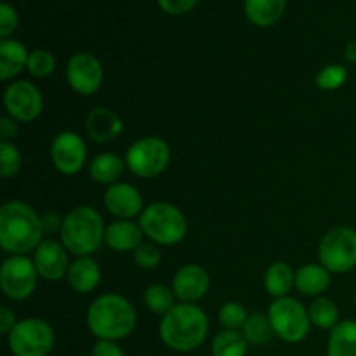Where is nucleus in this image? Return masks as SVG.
<instances>
[{
    "label": "nucleus",
    "mask_w": 356,
    "mask_h": 356,
    "mask_svg": "<svg viewBox=\"0 0 356 356\" xmlns=\"http://www.w3.org/2000/svg\"><path fill=\"white\" fill-rule=\"evenodd\" d=\"M42 218L31 205L21 200H9L0 209V247L10 256L35 252L44 240Z\"/></svg>",
    "instance_id": "nucleus-1"
},
{
    "label": "nucleus",
    "mask_w": 356,
    "mask_h": 356,
    "mask_svg": "<svg viewBox=\"0 0 356 356\" xmlns=\"http://www.w3.org/2000/svg\"><path fill=\"white\" fill-rule=\"evenodd\" d=\"M159 332L160 339L169 350L190 353L207 339L209 318L200 306L177 302L167 315L162 316Z\"/></svg>",
    "instance_id": "nucleus-2"
},
{
    "label": "nucleus",
    "mask_w": 356,
    "mask_h": 356,
    "mask_svg": "<svg viewBox=\"0 0 356 356\" xmlns=\"http://www.w3.org/2000/svg\"><path fill=\"white\" fill-rule=\"evenodd\" d=\"M138 323L136 309L120 294H103L87 309V327L97 341H120L131 336Z\"/></svg>",
    "instance_id": "nucleus-3"
},
{
    "label": "nucleus",
    "mask_w": 356,
    "mask_h": 356,
    "mask_svg": "<svg viewBox=\"0 0 356 356\" xmlns=\"http://www.w3.org/2000/svg\"><path fill=\"white\" fill-rule=\"evenodd\" d=\"M104 232L106 226L97 209L92 205H79L65 216L59 242L73 256H92L104 242Z\"/></svg>",
    "instance_id": "nucleus-4"
},
{
    "label": "nucleus",
    "mask_w": 356,
    "mask_h": 356,
    "mask_svg": "<svg viewBox=\"0 0 356 356\" xmlns=\"http://www.w3.org/2000/svg\"><path fill=\"white\" fill-rule=\"evenodd\" d=\"M145 236L156 245L170 247L183 242L188 232V222L179 207L169 202H153L146 205L139 216Z\"/></svg>",
    "instance_id": "nucleus-5"
},
{
    "label": "nucleus",
    "mask_w": 356,
    "mask_h": 356,
    "mask_svg": "<svg viewBox=\"0 0 356 356\" xmlns=\"http://www.w3.org/2000/svg\"><path fill=\"white\" fill-rule=\"evenodd\" d=\"M170 162V148L159 136H145L129 146L125 153L127 169L141 179H153L163 174Z\"/></svg>",
    "instance_id": "nucleus-6"
},
{
    "label": "nucleus",
    "mask_w": 356,
    "mask_h": 356,
    "mask_svg": "<svg viewBox=\"0 0 356 356\" xmlns=\"http://www.w3.org/2000/svg\"><path fill=\"white\" fill-rule=\"evenodd\" d=\"M268 316L273 325L275 336L280 337L285 343H301L308 337L312 320L308 309L301 305V301L291 298L275 299L268 309Z\"/></svg>",
    "instance_id": "nucleus-7"
},
{
    "label": "nucleus",
    "mask_w": 356,
    "mask_h": 356,
    "mask_svg": "<svg viewBox=\"0 0 356 356\" xmlns=\"http://www.w3.org/2000/svg\"><path fill=\"white\" fill-rule=\"evenodd\" d=\"M14 356H47L56 344L54 329L42 318H24L7 336Z\"/></svg>",
    "instance_id": "nucleus-8"
},
{
    "label": "nucleus",
    "mask_w": 356,
    "mask_h": 356,
    "mask_svg": "<svg viewBox=\"0 0 356 356\" xmlns=\"http://www.w3.org/2000/svg\"><path fill=\"white\" fill-rule=\"evenodd\" d=\"M318 259L330 273H348L356 268V232L350 226H336L322 236Z\"/></svg>",
    "instance_id": "nucleus-9"
},
{
    "label": "nucleus",
    "mask_w": 356,
    "mask_h": 356,
    "mask_svg": "<svg viewBox=\"0 0 356 356\" xmlns=\"http://www.w3.org/2000/svg\"><path fill=\"white\" fill-rule=\"evenodd\" d=\"M38 271L28 256H9L0 268V287L10 301H24L37 289Z\"/></svg>",
    "instance_id": "nucleus-10"
},
{
    "label": "nucleus",
    "mask_w": 356,
    "mask_h": 356,
    "mask_svg": "<svg viewBox=\"0 0 356 356\" xmlns=\"http://www.w3.org/2000/svg\"><path fill=\"white\" fill-rule=\"evenodd\" d=\"M3 106H6L7 115L16 122L30 124L42 115L44 96L35 83L28 80H16L6 87Z\"/></svg>",
    "instance_id": "nucleus-11"
},
{
    "label": "nucleus",
    "mask_w": 356,
    "mask_h": 356,
    "mask_svg": "<svg viewBox=\"0 0 356 356\" xmlns=\"http://www.w3.org/2000/svg\"><path fill=\"white\" fill-rule=\"evenodd\" d=\"M103 65L89 52H75L66 63V82L80 96L96 94L103 86Z\"/></svg>",
    "instance_id": "nucleus-12"
},
{
    "label": "nucleus",
    "mask_w": 356,
    "mask_h": 356,
    "mask_svg": "<svg viewBox=\"0 0 356 356\" xmlns=\"http://www.w3.org/2000/svg\"><path fill=\"white\" fill-rule=\"evenodd\" d=\"M51 160L58 172L65 176L79 174L87 160V146L80 134L73 131L59 132L51 143Z\"/></svg>",
    "instance_id": "nucleus-13"
},
{
    "label": "nucleus",
    "mask_w": 356,
    "mask_h": 356,
    "mask_svg": "<svg viewBox=\"0 0 356 356\" xmlns=\"http://www.w3.org/2000/svg\"><path fill=\"white\" fill-rule=\"evenodd\" d=\"M68 250L61 242L44 238L33 252V263L38 277L45 282H59L66 278L70 270Z\"/></svg>",
    "instance_id": "nucleus-14"
},
{
    "label": "nucleus",
    "mask_w": 356,
    "mask_h": 356,
    "mask_svg": "<svg viewBox=\"0 0 356 356\" xmlns=\"http://www.w3.org/2000/svg\"><path fill=\"white\" fill-rule=\"evenodd\" d=\"M170 289L179 302L195 305L211 289V277H209V271L200 264H184L174 273Z\"/></svg>",
    "instance_id": "nucleus-15"
},
{
    "label": "nucleus",
    "mask_w": 356,
    "mask_h": 356,
    "mask_svg": "<svg viewBox=\"0 0 356 356\" xmlns=\"http://www.w3.org/2000/svg\"><path fill=\"white\" fill-rule=\"evenodd\" d=\"M104 207L111 216L124 221H132L145 211L143 197L138 188L129 183H120V181L108 186L104 193Z\"/></svg>",
    "instance_id": "nucleus-16"
},
{
    "label": "nucleus",
    "mask_w": 356,
    "mask_h": 356,
    "mask_svg": "<svg viewBox=\"0 0 356 356\" xmlns=\"http://www.w3.org/2000/svg\"><path fill=\"white\" fill-rule=\"evenodd\" d=\"M86 131L94 143H108L117 139L124 132V122L110 108L97 106L87 115Z\"/></svg>",
    "instance_id": "nucleus-17"
},
{
    "label": "nucleus",
    "mask_w": 356,
    "mask_h": 356,
    "mask_svg": "<svg viewBox=\"0 0 356 356\" xmlns=\"http://www.w3.org/2000/svg\"><path fill=\"white\" fill-rule=\"evenodd\" d=\"M143 233L139 222L117 219L106 226L104 232V243L115 252H134L143 243Z\"/></svg>",
    "instance_id": "nucleus-18"
},
{
    "label": "nucleus",
    "mask_w": 356,
    "mask_h": 356,
    "mask_svg": "<svg viewBox=\"0 0 356 356\" xmlns=\"http://www.w3.org/2000/svg\"><path fill=\"white\" fill-rule=\"evenodd\" d=\"M66 282L76 294H90L101 284V266L90 256L76 257L70 264Z\"/></svg>",
    "instance_id": "nucleus-19"
},
{
    "label": "nucleus",
    "mask_w": 356,
    "mask_h": 356,
    "mask_svg": "<svg viewBox=\"0 0 356 356\" xmlns=\"http://www.w3.org/2000/svg\"><path fill=\"white\" fill-rule=\"evenodd\" d=\"M28 56L30 52L19 40L2 38L0 40V80L7 82L19 75L26 68Z\"/></svg>",
    "instance_id": "nucleus-20"
},
{
    "label": "nucleus",
    "mask_w": 356,
    "mask_h": 356,
    "mask_svg": "<svg viewBox=\"0 0 356 356\" xmlns=\"http://www.w3.org/2000/svg\"><path fill=\"white\" fill-rule=\"evenodd\" d=\"M332 282V273L322 264H306L296 271V289L302 296L320 298Z\"/></svg>",
    "instance_id": "nucleus-21"
},
{
    "label": "nucleus",
    "mask_w": 356,
    "mask_h": 356,
    "mask_svg": "<svg viewBox=\"0 0 356 356\" xmlns=\"http://www.w3.org/2000/svg\"><path fill=\"white\" fill-rule=\"evenodd\" d=\"M285 0H245L243 10L247 19L261 28L273 26L285 13Z\"/></svg>",
    "instance_id": "nucleus-22"
},
{
    "label": "nucleus",
    "mask_w": 356,
    "mask_h": 356,
    "mask_svg": "<svg viewBox=\"0 0 356 356\" xmlns=\"http://www.w3.org/2000/svg\"><path fill=\"white\" fill-rule=\"evenodd\" d=\"M263 282L271 298H287L292 287H296V271L284 261H277L266 268Z\"/></svg>",
    "instance_id": "nucleus-23"
},
{
    "label": "nucleus",
    "mask_w": 356,
    "mask_h": 356,
    "mask_svg": "<svg viewBox=\"0 0 356 356\" xmlns=\"http://www.w3.org/2000/svg\"><path fill=\"white\" fill-rule=\"evenodd\" d=\"M125 167H127L125 160L115 153H101V155L94 156L90 162L89 174L94 183L111 186L124 176Z\"/></svg>",
    "instance_id": "nucleus-24"
},
{
    "label": "nucleus",
    "mask_w": 356,
    "mask_h": 356,
    "mask_svg": "<svg viewBox=\"0 0 356 356\" xmlns=\"http://www.w3.org/2000/svg\"><path fill=\"white\" fill-rule=\"evenodd\" d=\"M327 356H356V322L344 320L330 330Z\"/></svg>",
    "instance_id": "nucleus-25"
},
{
    "label": "nucleus",
    "mask_w": 356,
    "mask_h": 356,
    "mask_svg": "<svg viewBox=\"0 0 356 356\" xmlns=\"http://www.w3.org/2000/svg\"><path fill=\"white\" fill-rule=\"evenodd\" d=\"M249 343L242 330H225L212 339V356H245Z\"/></svg>",
    "instance_id": "nucleus-26"
},
{
    "label": "nucleus",
    "mask_w": 356,
    "mask_h": 356,
    "mask_svg": "<svg viewBox=\"0 0 356 356\" xmlns=\"http://www.w3.org/2000/svg\"><path fill=\"white\" fill-rule=\"evenodd\" d=\"M143 301H145V306L148 312L155 313V315H167L174 306L177 305V299L174 296V291L170 287L163 284H153L149 285L145 291V296H143Z\"/></svg>",
    "instance_id": "nucleus-27"
},
{
    "label": "nucleus",
    "mask_w": 356,
    "mask_h": 356,
    "mask_svg": "<svg viewBox=\"0 0 356 356\" xmlns=\"http://www.w3.org/2000/svg\"><path fill=\"white\" fill-rule=\"evenodd\" d=\"M309 320L315 327L325 330H332L339 323V309L336 302L329 298H316L308 308Z\"/></svg>",
    "instance_id": "nucleus-28"
},
{
    "label": "nucleus",
    "mask_w": 356,
    "mask_h": 356,
    "mask_svg": "<svg viewBox=\"0 0 356 356\" xmlns=\"http://www.w3.org/2000/svg\"><path fill=\"white\" fill-rule=\"evenodd\" d=\"M242 334L247 339V343L254 344V346H259V344L270 343L271 337L275 336V330L270 322V316L256 312L249 315V318H247L245 325L242 329Z\"/></svg>",
    "instance_id": "nucleus-29"
},
{
    "label": "nucleus",
    "mask_w": 356,
    "mask_h": 356,
    "mask_svg": "<svg viewBox=\"0 0 356 356\" xmlns=\"http://www.w3.org/2000/svg\"><path fill=\"white\" fill-rule=\"evenodd\" d=\"M28 73L35 79H47L56 70V58L45 49H35L28 56Z\"/></svg>",
    "instance_id": "nucleus-30"
},
{
    "label": "nucleus",
    "mask_w": 356,
    "mask_h": 356,
    "mask_svg": "<svg viewBox=\"0 0 356 356\" xmlns=\"http://www.w3.org/2000/svg\"><path fill=\"white\" fill-rule=\"evenodd\" d=\"M218 318L225 330H242L247 318H249V312L240 302L229 301L221 306V309L218 313Z\"/></svg>",
    "instance_id": "nucleus-31"
},
{
    "label": "nucleus",
    "mask_w": 356,
    "mask_h": 356,
    "mask_svg": "<svg viewBox=\"0 0 356 356\" xmlns=\"http://www.w3.org/2000/svg\"><path fill=\"white\" fill-rule=\"evenodd\" d=\"M21 163H23V156H21L17 146L9 141L0 143V176L3 179L14 177L19 172Z\"/></svg>",
    "instance_id": "nucleus-32"
},
{
    "label": "nucleus",
    "mask_w": 356,
    "mask_h": 356,
    "mask_svg": "<svg viewBox=\"0 0 356 356\" xmlns=\"http://www.w3.org/2000/svg\"><path fill=\"white\" fill-rule=\"evenodd\" d=\"M348 70L343 65H329L316 75L315 82L322 90H337L346 83Z\"/></svg>",
    "instance_id": "nucleus-33"
},
{
    "label": "nucleus",
    "mask_w": 356,
    "mask_h": 356,
    "mask_svg": "<svg viewBox=\"0 0 356 356\" xmlns=\"http://www.w3.org/2000/svg\"><path fill=\"white\" fill-rule=\"evenodd\" d=\"M132 256H134V263L141 270H155L160 264V261H162V252H160L159 245L153 242H143L132 252Z\"/></svg>",
    "instance_id": "nucleus-34"
},
{
    "label": "nucleus",
    "mask_w": 356,
    "mask_h": 356,
    "mask_svg": "<svg viewBox=\"0 0 356 356\" xmlns=\"http://www.w3.org/2000/svg\"><path fill=\"white\" fill-rule=\"evenodd\" d=\"M17 24H19V17H17L16 9L7 2L0 3V37L9 38L16 31Z\"/></svg>",
    "instance_id": "nucleus-35"
},
{
    "label": "nucleus",
    "mask_w": 356,
    "mask_h": 356,
    "mask_svg": "<svg viewBox=\"0 0 356 356\" xmlns=\"http://www.w3.org/2000/svg\"><path fill=\"white\" fill-rule=\"evenodd\" d=\"M198 3V0H159V6L163 13L170 16H179V14L188 13Z\"/></svg>",
    "instance_id": "nucleus-36"
},
{
    "label": "nucleus",
    "mask_w": 356,
    "mask_h": 356,
    "mask_svg": "<svg viewBox=\"0 0 356 356\" xmlns=\"http://www.w3.org/2000/svg\"><path fill=\"white\" fill-rule=\"evenodd\" d=\"M90 356H125V353L115 341H96Z\"/></svg>",
    "instance_id": "nucleus-37"
},
{
    "label": "nucleus",
    "mask_w": 356,
    "mask_h": 356,
    "mask_svg": "<svg viewBox=\"0 0 356 356\" xmlns=\"http://www.w3.org/2000/svg\"><path fill=\"white\" fill-rule=\"evenodd\" d=\"M17 322H19V320L16 318L14 309H10L9 306H2V308H0V332L9 336V332L16 327Z\"/></svg>",
    "instance_id": "nucleus-38"
},
{
    "label": "nucleus",
    "mask_w": 356,
    "mask_h": 356,
    "mask_svg": "<svg viewBox=\"0 0 356 356\" xmlns=\"http://www.w3.org/2000/svg\"><path fill=\"white\" fill-rule=\"evenodd\" d=\"M42 218V226H44V233H54L61 232V226L65 218L58 214V212H45L40 216Z\"/></svg>",
    "instance_id": "nucleus-39"
},
{
    "label": "nucleus",
    "mask_w": 356,
    "mask_h": 356,
    "mask_svg": "<svg viewBox=\"0 0 356 356\" xmlns=\"http://www.w3.org/2000/svg\"><path fill=\"white\" fill-rule=\"evenodd\" d=\"M16 134H17V122L14 120L13 117H9V115L2 117V120H0V138H2V141L10 143V139H13Z\"/></svg>",
    "instance_id": "nucleus-40"
},
{
    "label": "nucleus",
    "mask_w": 356,
    "mask_h": 356,
    "mask_svg": "<svg viewBox=\"0 0 356 356\" xmlns=\"http://www.w3.org/2000/svg\"><path fill=\"white\" fill-rule=\"evenodd\" d=\"M346 59L351 63H356V42H350L346 45Z\"/></svg>",
    "instance_id": "nucleus-41"
},
{
    "label": "nucleus",
    "mask_w": 356,
    "mask_h": 356,
    "mask_svg": "<svg viewBox=\"0 0 356 356\" xmlns=\"http://www.w3.org/2000/svg\"><path fill=\"white\" fill-rule=\"evenodd\" d=\"M355 306H356V296H355Z\"/></svg>",
    "instance_id": "nucleus-42"
}]
</instances>
